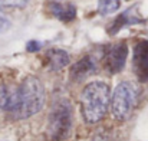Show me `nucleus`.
<instances>
[{"label":"nucleus","mask_w":148,"mask_h":141,"mask_svg":"<svg viewBox=\"0 0 148 141\" xmlns=\"http://www.w3.org/2000/svg\"><path fill=\"white\" fill-rule=\"evenodd\" d=\"M109 87L103 82H91L85 87L81 96V111L86 122L95 124L101 121L109 107Z\"/></svg>","instance_id":"f257e3e1"},{"label":"nucleus","mask_w":148,"mask_h":141,"mask_svg":"<svg viewBox=\"0 0 148 141\" xmlns=\"http://www.w3.org/2000/svg\"><path fill=\"white\" fill-rule=\"evenodd\" d=\"M17 107L13 111L16 118H27L38 114L45 102V88L36 76L26 78L19 87Z\"/></svg>","instance_id":"f03ea898"},{"label":"nucleus","mask_w":148,"mask_h":141,"mask_svg":"<svg viewBox=\"0 0 148 141\" xmlns=\"http://www.w3.org/2000/svg\"><path fill=\"white\" fill-rule=\"evenodd\" d=\"M138 98V88L132 82H121L112 95L111 108L116 120H128L132 114Z\"/></svg>","instance_id":"7ed1b4c3"},{"label":"nucleus","mask_w":148,"mask_h":141,"mask_svg":"<svg viewBox=\"0 0 148 141\" xmlns=\"http://www.w3.org/2000/svg\"><path fill=\"white\" fill-rule=\"evenodd\" d=\"M72 124V114L71 108L66 102H59L53 107L49 117L48 134L52 140L59 141L68 137Z\"/></svg>","instance_id":"20e7f679"},{"label":"nucleus","mask_w":148,"mask_h":141,"mask_svg":"<svg viewBox=\"0 0 148 141\" xmlns=\"http://www.w3.org/2000/svg\"><path fill=\"white\" fill-rule=\"evenodd\" d=\"M127 52H128L127 45L122 42H119V43H116L108 49V52L105 53V65H106L109 72L115 74L124 68L125 59H127Z\"/></svg>","instance_id":"39448f33"},{"label":"nucleus","mask_w":148,"mask_h":141,"mask_svg":"<svg viewBox=\"0 0 148 141\" xmlns=\"http://www.w3.org/2000/svg\"><path fill=\"white\" fill-rule=\"evenodd\" d=\"M134 71L140 81H148V41H141L134 49Z\"/></svg>","instance_id":"423d86ee"},{"label":"nucleus","mask_w":148,"mask_h":141,"mask_svg":"<svg viewBox=\"0 0 148 141\" xmlns=\"http://www.w3.org/2000/svg\"><path fill=\"white\" fill-rule=\"evenodd\" d=\"M19 88L12 85H0V108L13 112L17 107Z\"/></svg>","instance_id":"0eeeda50"},{"label":"nucleus","mask_w":148,"mask_h":141,"mask_svg":"<svg viewBox=\"0 0 148 141\" xmlns=\"http://www.w3.org/2000/svg\"><path fill=\"white\" fill-rule=\"evenodd\" d=\"M50 12L55 17L60 19L62 22H71L76 16V9L71 3H50Z\"/></svg>","instance_id":"6e6552de"},{"label":"nucleus","mask_w":148,"mask_h":141,"mask_svg":"<svg viewBox=\"0 0 148 141\" xmlns=\"http://www.w3.org/2000/svg\"><path fill=\"white\" fill-rule=\"evenodd\" d=\"M69 62V56L65 50L60 49H52L48 52V63H49L50 69L53 71H59L63 66H66Z\"/></svg>","instance_id":"1a4fd4ad"},{"label":"nucleus","mask_w":148,"mask_h":141,"mask_svg":"<svg viewBox=\"0 0 148 141\" xmlns=\"http://www.w3.org/2000/svg\"><path fill=\"white\" fill-rule=\"evenodd\" d=\"M94 71V62H92V59L89 58V56H86V58H84L81 62H78L75 66H73V69H72V76L73 78H84V76H86L88 74H91Z\"/></svg>","instance_id":"9d476101"},{"label":"nucleus","mask_w":148,"mask_h":141,"mask_svg":"<svg viewBox=\"0 0 148 141\" xmlns=\"http://www.w3.org/2000/svg\"><path fill=\"white\" fill-rule=\"evenodd\" d=\"M98 9L101 14H109L119 9V0H99Z\"/></svg>","instance_id":"9b49d317"},{"label":"nucleus","mask_w":148,"mask_h":141,"mask_svg":"<svg viewBox=\"0 0 148 141\" xmlns=\"http://www.w3.org/2000/svg\"><path fill=\"white\" fill-rule=\"evenodd\" d=\"M9 26H10V20H9L7 16L0 10V33L6 32V30L9 29Z\"/></svg>","instance_id":"f8f14e48"},{"label":"nucleus","mask_w":148,"mask_h":141,"mask_svg":"<svg viewBox=\"0 0 148 141\" xmlns=\"http://www.w3.org/2000/svg\"><path fill=\"white\" fill-rule=\"evenodd\" d=\"M4 6H10V7H23L27 4L29 0H1Z\"/></svg>","instance_id":"ddd939ff"},{"label":"nucleus","mask_w":148,"mask_h":141,"mask_svg":"<svg viewBox=\"0 0 148 141\" xmlns=\"http://www.w3.org/2000/svg\"><path fill=\"white\" fill-rule=\"evenodd\" d=\"M42 46V43H39V42H36V41H32V42H29L27 43V50L29 52H36V50H39Z\"/></svg>","instance_id":"4468645a"}]
</instances>
